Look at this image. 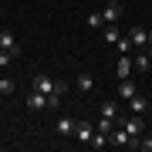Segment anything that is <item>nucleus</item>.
Here are the masks:
<instances>
[{"mask_svg":"<svg viewBox=\"0 0 152 152\" xmlns=\"http://www.w3.org/2000/svg\"><path fill=\"white\" fill-rule=\"evenodd\" d=\"M118 125L129 132L132 139H142V135H145V122H142V115H132L129 112V118H118Z\"/></svg>","mask_w":152,"mask_h":152,"instance_id":"obj_1","label":"nucleus"},{"mask_svg":"<svg viewBox=\"0 0 152 152\" xmlns=\"http://www.w3.org/2000/svg\"><path fill=\"white\" fill-rule=\"evenodd\" d=\"M0 51H7L14 61L20 58V44H17V37H14L10 31H0Z\"/></svg>","mask_w":152,"mask_h":152,"instance_id":"obj_2","label":"nucleus"},{"mask_svg":"<svg viewBox=\"0 0 152 152\" xmlns=\"http://www.w3.org/2000/svg\"><path fill=\"white\" fill-rule=\"evenodd\" d=\"M139 95V85L132 78H118V102H132Z\"/></svg>","mask_w":152,"mask_h":152,"instance_id":"obj_3","label":"nucleus"},{"mask_svg":"<svg viewBox=\"0 0 152 152\" xmlns=\"http://www.w3.org/2000/svg\"><path fill=\"white\" fill-rule=\"evenodd\" d=\"M31 88H34V91L51 95V91H54V78H48V75H34V78H31Z\"/></svg>","mask_w":152,"mask_h":152,"instance_id":"obj_4","label":"nucleus"},{"mask_svg":"<svg viewBox=\"0 0 152 152\" xmlns=\"http://www.w3.org/2000/svg\"><path fill=\"white\" fill-rule=\"evenodd\" d=\"M27 108H31V112H44V108H48V95L31 88V95H27Z\"/></svg>","mask_w":152,"mask_h":152,"instance_id":"obj_5","label":"nucleus"},{"mask_svg":"<svg viewBox=\"0 0 152 152\" xmlns=\"http://www.w3.org/2000/svg\"><path fill=\"white\" fill-rule=\"evenodd\" d=\"M91 135H95V125H91V122H78V125H75V139H78V142H85V145H88Z\"/></svg>","mask_w":152,"mask_h":152,"instance_id":"obj_6","label":"nucleus"},{"mask_svg":"<svg viewBox=\"0 0 152 152\" xmlns=\"http://www.w3.org/2000/svg\"><path fill=\"white\" fill-rule=\"evenodd\" d=\"M115 71H118V78H132V71H135V61H132V54H122L118 64H115Z\"/></svg>","mask_w":152,"mask_h":152,"instance_id":"obj_7","label":"nucleus"},{"mask_svg":"<svg viewBox=\"0 0 152 152\" xmlns=\"http://www.w3.org/2000/svg\"><path fill=\"white\" fill-rule=\"evenodd\" d=\"M129 37H132V44H135L139 51H145V44H149V31H145V27H132Z\"/></svg>","mask_w":152,"mask_h":152,"instance_id":"obj_8","label":"nucleus"},{"mask_svg":"<svg viewBox=\"0 0 152 152\" xmlns=\"http://www.w3.org/2000/svg\"><path fill=\"white\" fill-rule=\"evenodd\" d=\"M75 88H78V91H91V88H95V75H91V71H81V75L75 78Z\"/></svg>","mask_w":152,"mask_h":152,"instance_id":"obj_9","label":"nucleus"},{"mask_svg":"<svg viewBox=\"0 0 152 152\" xmlns=\"http://www.w3.org/2000/svg\"><path fill=\"white\" fill-rule=\"evenodd\" d=\"M75 125H78L75 118H68V115H61L54 129H58V135H75Z\"/></svg>","mask_w":152,"mask_h":152,"instance_id":"obj_10","label":"nucleus"},{"mask_svg":"<svg viewBox=\"0 0 152 152\" xmlns=\"http://www.w3.org/2000/svg\"><path fill=\"white\" fill-rule=\"evenodd\" d=\"M145 108H149V98H145V95L139 91V95H135V98H132V102H129V112H132V115H142Z\"/></svg>","mask_w":152,"mask_h":152,"instance_id":"obj_11","label":"nucleus"},{"mask_svg":"<svg viewBox=\"0 0 152 152\" xmlns=\"http://www.w3.org/2000/svg\"><path fill=\"white\" fill-rule=\"evenodd\" d=\"M118 14H122V7H118V4H108V7H105V10H102L105 24H118Z\"/></svg>","mask_w":152,"mask_h":152,"instance_id":"obj_12","label":"nucleus"},{"mask_svg":"<svg viewBox=\"0 0 152 152\" xmlns=\"http://www.w3.org/2000/svg\"><path fill=\"white\" fill-rule=\"evenodd\" d=\"M102 118H115L118 122V102H102Z\"/></svg>","mask_w":152,"mask_h":152,"instance_id":"obj_13","label":"nucleus"},{"mask_svg":"<svg viewBox=\"0 0 152 152\" xmlns=\"http://www.w3.org/2000/svg\"><path fill=\"white\" fill-rule=\"evenodd\" d=\"M132 61H135V68H139V71H149V68H152V58H149V51H139V54L132 58Z\"/></svg>","mask_w":152,"mask_h":152,"instance_id":"obj_14","label":"nucleus"},{"mask_svg":"<svg viewBox=\"0 0 152 152\" xmlns=\"http://www.w3.org/2000/svg\"><path fill=\"white\" fill-rule=\"evenodd\" d=\"M115 48H118L122 54H132V51H135V44H132V37H129V34H122V37L115 41Z\"/></svg>","mask_w":152,"mask_h":152,"instance_id":"obj_15","label":"nucleus"},{"mask_svg":"<svg viewBox=\"0 0 152 152\" xmlns=\"http://www.w3.org/2000/svg\"><path fill=\"white\" fill-rule=\"evenodd\" d=\"M102 34H105V41H108V44H115V41L122 37V31L115 27V24H105V27H102Z\"/></svg>","mask_w":152,"mask_h":152,"instance_id":"obj_16","label":"nucleus"},{"mask_svg":"<svg viewBox=\"0 0 152 152\" xmlns=\"http://www.w3.org/2000/svg\"><path fill=\"white\" fill-rule=\"evenodd\" d=\"M88 27H91V31H102L105 27V17L102 14H88Z\"/></svg>","mask_w":152,"mask_h":152,"instance_id":"obj_17","label":"nucleus"},{"mask_svg":"<svg viewBox=\"0 0 152 152\" xmlns=\"http://www.w3.org/2000/svg\"><path fill=\"white\" fill-rule=\"evenodd\" d=\"M14 91H17L14 78H0V95H14Z\"/></svg>","mask_w":152,"mask_h":152,"instance_id":"obj_18","label":"nucleus"},{"mask_svg":"<svg viewBox=\"0 0 152 152\" xmlns=\"http://www.w3.org/2000/svg\"><path fill=\"white\" fill-rule=\"evenodd\" d=\"M58 105H61V95L51 91V95H48V108H58Z\"/></svg>","mask_w":152,"mask_h":152,"instance_id":"obj_19","label":"nucleus"},{"mask_svg":"<svg viewBox=\"0 0 152 152\" xmlns=\"http://www.w3.org/2000/svg\"><path fill=\"white\" fill-rule=\"evenodd\" d=\"M54 91H58V95H68L71 85H68V81H54Z\"/></svg>","mask_w":152,"mask_h":152,"instance_id":"obj_20","label":"nucleus"},{"mask_svg":"<svg viewBox=\"0 0 152 152\" xmlns=\"http://www.w3.org/2000/svg\"><path fill=\"white\" fill-rule=\"evenodd\" d=\"M10 61H14V58L7 54V51H0V68H7V64H10Z\"/></svg>","mask_w":152,"mask_h":152,"instance_id":"obj_21","label":"nucleus"},{"mask_svg":"<svg viewBox=\"0 0 152 152\" xmlns=\"http://www.w3.org/2000/svg\"><path fill=\"white\" fill-rule=\"evenodd\" d=\"M145 51H149V58H152V31H149V44H145Z\"/></svg>","mask_w":152,"mask_h":152,"instance_id":"obj_22","label":"nucleus"},{"mask_svg":"<svg viewBox=\"0 0 152 152\" xmlns=\"http://www.w3.org/2000/svg\"><path fill=\"white\" fill-rule=\"evenodd\" d=\"M108 4H122V0H108Z\"/></svg>","mask_w":152,"mask_h":152,"instance_id":"obj_23","label":"nucleus"}]
</instances>
